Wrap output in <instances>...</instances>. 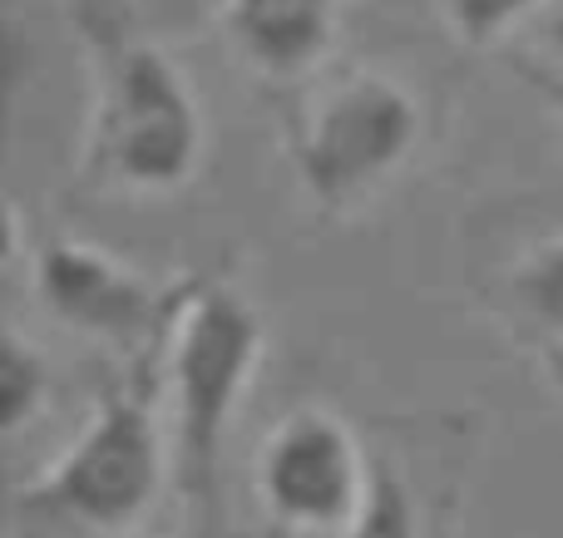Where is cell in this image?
I'll return each instance as SVG.
<instances>
[{"label": "cell", "instance_id": "7c38bea8", "mask_svg": "<svg viewBox=\"0 0 563 538\" xmlns=\"http://www.w3.org/2000/svg\"><path fill=\"white\" fill-rule=\"evenodd\" d=\"M509 69H515V75L525 79V85L534 89V94L544 99L549 109H554L559 124H563V69H554V65H539V59H529V55H519Z\"/></svg>", "mask_w": 563, "mask_h": 538}, {"label": "cell", "instance_id": "ba28073f", "mask_svg": "<svg viewBox=\"0 0 563 538\" xmlns=\"http://www.w3.org/2000/svg\"><path fill=\"white\" fill-rule=\"evenodd\" d=\"M509 296L539 332L563 346V233L519 257V267L509 272Z\"/></svg>", "mask_w": 563, "mask_h": 538}, {"label": "cell", "instance_id": "52a82bcc", "mask_svg": "<svg viewBox=\"0 0 563 538\" xmlns=\"http://www.w3.org/2000/svg\"><path fill=\"white\" fill-rule=\"evenodd\" d=\"M341 10L346 0H223V30L253 75L291 85L331 55Z\"/></svg>", "mask_w": 563, "mask_h": 538}, {"label": "cell", "instance_id": "8992f818", "mask_svg": "<svg viewBox=\"0 0 563 538\" xmlns=\"http://www.w3.org/2000/svg\"><path fill=\"white\" fill-rule=\"evenodd\" d=\"M30 277L49 322L104 346L144 341L148 332H164L174 312V292H158L139 267L79 237H45Z\"/></svg>", "mask_w": 563, "mask_h": 538}, {"label": "cell", "instance_id": "6da1fadb", "mask_svg": "<svg viewBox=\"0 0 563 538\" xmlns=\"http://www.w3.org/2000/svg\"><path fill=\"white\" fill-rule=\"evenodd\" d=\"M203 144V104L184 65L154 40L104 30L79 183L104 198H174L194 183Z\"/></svg>", "mask_w": 563, "mask_h": 538}, {"label": "cell", "instance_id": "5b68a950", "mask_svg": "<svg viewBox=\"0 0 563 538\" xmlns=\"http://www.w3.org/2000/svg\"><path fill=\"white\" fill-rule=\"evenodd\" d=\"M376 484V455L336 411L301 405L263 435L253 490L263 514L287 534L341 538L361 519Z\"/></svg>", "mask_w": 563, "mask_h": 538}, {"label": "cell", "instance_id": "277c9868", "mask_svg": "<svg viewBox=\"0 0 563 538\" xmlns=\"http://www.w3.org/2000/svg\"><path fill=\"white\" fill-rule=\"evenodd\" d=\"M174 450L154 421L148 391H114L65 455L25 484V509L55 514L95 534H124L154 509Z\"/></svg>", "mask_w": 563, "mask_h": 538}, {"label": "cell", "instance_id": "30bf717a", "mask_svg": "<svg viewBox=\"0 0 563 538\" xmlns=\"http://www.w3.org/2000/svg\"><path fill=\"white\" fill-rule=\"evenodd\" d=\"M45 401V361L20 332H5L0 346V430L15 435Z\"/></svg>", "mask_w": 563, "mask_h": 538}, {"label": "cell", "instance_id": "3957f363", "mask_svg": "<svg viewBox=\"0 0 563 538\" xmlns=\"http://www.w3.org/2000/svg\"><path fill=\"white\" fill-rule=\"evenodd\" d=\"M420 138L426 109L416 89L386 69H351L307 104L287 154L307 203L341 217L406 173Z\"/></svg>", "mask_w": 563, "mask_h": 538}, {"label": "cell", "instance_id": "8fae6325", "mask_svg": "<svg viewBox=\"0 0 563 538\" xmlns=\"http://www.w3.org/2000/svg\"><path fill=\"white\" fill-rule=\"evenodd\" d=\"M539 5H544V0H440L445 25L455 30V40L470 49L499 45V40H505L519 20L534 15Z\"/></svg>", "mask_w": 563, "mask_h": 538}, {"label": "cell", "instance_id": "9c48e42d", "mask_svg": "<svg viewBox=\"0 0 563 538\" xmlns=\"http://www.w3.org/2000/svg\"><path fill=\"white\" fill-rule=\"evenodd\" d=\"M341 538H426V514H420L416 484L406 480V470H400L390 455H376L371 500H366V509H361V519Z\"/></svg>", "mask_w": 563, "mask_h": 538}, {"label": "cell", "instance_id": "7a4b0ae2", "mask_svg": "<svg viewBox=\"0 0 563 538\" xmlns=\"http://www.w3.org/2000/svg\"><path fill=\"white\" fill-rule=\"evenodd\" d=\"M263 316L243 292L223 282H194L174 292L164 326L168 376V450L174 480L188 504L213 514L228 435L247 405L263 366Z\"/></svg>", "mask_w": 563, "mask_h": 538}]
</instances>
